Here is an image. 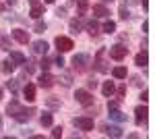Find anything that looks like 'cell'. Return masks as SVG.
<instances>
[{"label":"cell","instance_id":"1","mask_svg":"<svg viewBox=\"0 0 155 139\" xmlns=\"http://www.w3.org/2000/svg\"><path fill=\"white\" fill-rule=\"evenodd\" d=\"M87 64H89V56L87 54H77L72 56V69L77 73H85L87 71Z\"/></svg>","mask_w":155,"mask_h":139},{"label":"cell","instance_id":"2","mask_svg":"<svg viewBox=\"0 0 155 139\" xmlns=\"http://www.w3.org/2000/svg\"><path fill=\"white\" fill-rule=\"evenodd\" d=\"M54 44H56V48H58V52H68V50L74 48L72 40L71 37H64V35H58V37L54 40Z\"/></svg>","mask_w":155,"mask_h":139},{"label":"cell","instance_id":"3","mask_svg":"<svg viewBox=\"0 0 155 139\" xmlns=\"http://www.w3.org/2000/svg\"><path fill=\"white\" fill-rule=\"evenodd\" d=\"M101 133L107 135V137H116V139L124 135L122 127H118V125H101Z\"/></svg>","mask_w":155,"mask_h":139},{"label":"cell","instance_id":"4","mask_svg":"<svg viewBox=\"0 0 155 139\" xmlns=\"http://www.w3.org/2000/svg\"><path fill=\"white\" fill-rule=\"evenodd\" d=\"M104 54H106V48H101V50L95 54V60H93V64H95V69L99 71V73H107V71H110L107 62L104 60Z\"/></svg>","mask_w":155,"mask_h":139},{"label":"cell","instance_id":"5","mask_svg":"<svg viewBox=\"0 0 155 139\" xmlns=\"http://www.w3.org/2000/svg\"><path fill=\"white\" fill-rule=\"evenodd\" d=\"M72 125L77 129H81V131H91V129H93V118H89V116H79V118L72 120Z\"/></svg>","mask_w":155,"mask_h":139},{"label":"cell","instance_id":"6","mask_svg":"<svg viewBox=\"0 0 155 139\" xmlns=\"http://www.w3.org/2000/svg\"><path fill=\"white\" fill-rule=\"evenodd\" d=\"M126 54H128V48L122 44H116L110 48V58H114V60H122V58H126Z\"/></svg>","mask_w":155,"mask_h":139},{"label":"cell","instance_id":"7","mask_svg":"<svg viewBox=\"0 0 155 139\" xmlns=\"http://www.w3.org/2000/svg\"><path fill=\"white\" fill-rule=\"evenodd\" d=\"M33 114H35V108H19V112L12 116V118L19 120V123H27Z\"/></svg>","mask_w":155,"mask_h":139},{"label":"cell","instance_id":"8","mask_svg":"<svg viewBox=\"0 0 155 139\" xmlns=\"http://www.w3.org/2000/svg\"><path fill=\"white\" fill-rule=\"evenodd\" d=\"M74 98H77V102L83 106H89L93 104V96L87 92V89H77V93H74Z\"/></svg>","mask_w":155,"mask_h":139},{"label":"cell","instance_id":"9","mask_svg":"<svg viewBox=\"0 0 155 139\" xmlns=\"http://www.w3.org/2000/svg\"><path fill=\"white\" fill-rule=\"evenodd\" d=\"M54 81H56V79L50 75L48 71H44V73L39 75V87H44V89H50V87L54 85Z\"/></svg>","mask_w":155,"mask_h":139},{"label":"cell","instance_id":"10","mask_svg":"<svg viewBox=\"0 0 155 139\" xmlns=\"http://www.w3.org/2000/svg\"><path fill=\"white\" fill-rule=\"evenodd\" d=\"M12 37H15L19 44H27V42H29V33H27L25 29H15V31H12Z\"/></svg>","mask_w":155,"mask_h":139},{"label":"cell","instance_id":"11","mask_svg":"<svg viewBox=\"0 0 155 139\" xmlns=\"http://www.w3.org/2000/svg\"><path fill=\"white\" fill-rule=\"evenodd\" d=\"M23 93H25V98H27V102H33L35 100V85L33 83H27L23 87Z\"/></svg>","mask_w":155,"mask_h":139},{"label":"cell","instance_id":"12","mask_svg":"<svg viewBox=\"0 0 155 139\" xmlns=\"http://www.w3.org/2000/svg\"><path fill=\"white\" fill-rule=\"evenodd\" d=\"M8 60H11L12 64L17 67V64H25V60H27V58H25V54L17 52V50H12V52H11V58H8Z\"/></svg>","mask_w":155,"mask_h":139},{"label":"cell","instance_id":"13","mask_svg":"<svg viewBox=\"0 0 155 139\" xmlns=\"http://www.w3.org/2000/svg\"><path fill=\"white\" fill-rule=\"evenodd\" d=\"M114 92H116V85H114V81H106L104 85H101V93H104L106 98H112V96H114Z\"/></svg>","mask_w":155,"mask_h":139},{"label":"cell","instance_id":"14","mask_svg":"<svg viewBox=\"0 0 155 139\" xmlns=\"http://www.w3.org/2000/svg\"><path fill=\"white\" fill-rule=\"evenodd\" d=\"M134 114H137V123H139V125H143L145 120H147V114H149V112H147V108H145V106H139V108L134 110Z\"/></svg>","mask_w":155,"mask_h":139},{"label":"cell","instance_id":"15","mask_svg":"<svg viewBox=\"0 0 155 139\" xmlns=\"http://www.w3.org/2000/svg\"><path fill=\"white\" fill-rule=\"evenodd\" d=\"M48 44H46V42H41V40H37V42H33V52H35V54H46V52H48Z\"/></svg>","mask_w":155,"mask_h":139},{"label":"cell","instance_id":"16","mask_svg":"<svg viewBox=\"0 0 155 139\" xmlns=\"http://www.w3.org/2000/svg\"><path fill=\"white\" fill-rule=\"evenodd\" d=\"M68 27H71V31H72V33H79V31L83 29V21H81V19H71Z\"/></svg>","mask_w":155,"mask_h":139},{"label":"cell","instance_id":"17","mask_svg":"<svg viewBox=\"0 0 155 139\" xmlns=\"http://www.w3.org/2000/svg\"><path fill=\"white\" fill-rule=\"evenodd\" d=\"M110 118L116 123H122V120H126V114H122L118 108H114V110H110Z\"/></svg>","mask_w":155,"mask_h":139},{"label":"cell","instance_id":"18","mask_svg":"<svg viewBox=\"0 0 155 139\" xmlns=\"http://www.w3.org/2000/svg\"><path fill=\"white\" fill-rule=\"evenodd\" d=\"M93 15H95V17H107L110 11H107L104 4H95V6H93Z\"/></svg>","mask_w":155,"mask_h":139},{"label":"cell","instance_id":"19","mask_svg":"<svg viewBox=\"0 0 155 139\" xmlns=\"http://www.w3.org/2000/svg\"><path fill=\"white\" fill-rule=\"evenodd\" d=\"M31 17H33V19H41V17H44V4H33Z\"/></svg>","mask_w":155,"mask_h":139},{"label":"cell","instance_id":"20","mask_svg":"<svg viewBox=\"0 0 155 139\" xmlns=\"http://www.w3.org/2000/svg\"><path fill=\"white\" fill-rule=\"evenodd\" d=\"M0 71L8 75V73H12V71H15V64H12L11 60H2V62H0Z\"/></svg>","mask_w":155,"mask_h":139},{"label":"cell","instance_id":"21","mask_svg":"<svg viewBox=\"0 0 155 139\" xmlns=\"http://www.w3.org/2000/svg\"><path fill=\"white\" fill-rule=\"evenodd\" d=\"M147 60H149V56H147V52H139V54H137V58H134V62H137V64H139V67H145V64H147Z\"/></svg>","mask_w":155,"mask_h":139},{"label":"cell","instance_id":"22","mask_svg":"<svg viewBox=\"0 0 155 139\" xmlns=\"http://www.w3.org/2000/svg\"><path fill=\"white\" fill-rule=\"evenodd\" d=\"M19 108H21V104H19L17 100H12L11 104H8V108H6V112H8V116H15L17 112H19Z\"/></svg>","mask_w":155,"mask_h":139},{"label":"cell","instance_id":"23","mask_svg":"<svg viewBox=\"0 0 155 139\" xmlns=\"http://www.w3.org/2000/svg\"><path fill=\"white\" fill-rule=\"evenodd\" d=\"M60 83H62L64 87H71L72 85V75L71 73H62V75H60Z\"/></svg>","mask_w":155,"mask_h":139},{"label":"cell","instance_id":"24","mask_svg":"<svg viewBox=\"0 0 155 139\" xmlns=\"http://www.w3.org/2000/svg\"><path fill=\"white\" fill-rule=\"evenodd\" d=\"M39 123H41L44 127H52V123H54V116L50 114V112H46V114H41V118H39Z\"/></svg>","mask_w":155,"mask_h":139},{"label":"cell","instance_id":"25","mask_svg":"<svg viewBox=\"0 0 155 139\" xmlns=\"http://www.w3.org/2000/svg\"><path fill=\"white\" fill-rule=\"evenodd\" d=\"M112 75H114L116 79H126V69H124V67H116V69L112 71Z\"/></svg>","mask_w":155,"mask_h":139},{"label":"cell","instance_id":"26","mask_svg":"<svg viewBox=\"0 0 155 139\" xmlns=\"http://www.w3.org/2000/svg\"><path fill=\"white\" fill-rule=\"evenodd\" d=\"M0 50H11V40L0 33Z\"/></svg>","mask_w":155,"mask_h":139},{"label":"cell","instance_id":"27","mask_svg":"<svg viewBox=\"0 0 155 139\" xmlns=\"http://www.w3.org/2000/svg\"><path fill=\"white\" fill-rule=\"evenodd\" d=\"M104 31H106V33H114V31H116V23H114V21H106V23H104Z\"/></svg>","mask_w":155,"mask_h":139},{"label":"cell","instance_id":"28","mask_svg":"<svg viewBox=\"0 0 155 139\" xmlns=\"http://www.w3.org/2000/svg\"><path fill=\"white\" fill-rule=\"evenodd\" d=\"M87 29H89V33H91V35H97V29H99L97 21H89V23H87Z\"/></svg>","mask_w":155,"mask_h":139},{"label":"cell","instance_id":"29","mask_svg":"<svg viewBox=\"0 0 155 139\" xmlns=\"http://www.w3.org/2000/svg\"><path fill=\"white\" fill-rule=\"evenodd\" d=\"M46 104H48L50 108H60V100L52 96V98H48V100H46Z\"/></svg>","mask_w":155,"mask_h":139},{"label":"cell","instance_id":"30","mask_svg":"<svg viewBox=\"0 0 155 139\" xmlns=\"http://www.w3.org/2000/svg\"><path fill=\"white\" fill-rule=\"evenodd\" d=\"M6 87L15 93V92H17V87H19V79H11V81H6Z\"/></svg>","mask_w":155,"mask_h":139},{"label":"cell","instance_id":"31","mask_svg":"<svg viewBox=\"0 0 155 139\" xmlns=\"http://www.w3.org/2000/svg\"><path fill=\"white\" fill-rule=\"evenodd\" d=\"M87 6H89V0H79V15H85Z\"/></svg>","mask_w":155,"mask_h":139},{"label":"cell","instance_id":"32","mask_svg":"<svg viewBox=\"0 0 155 139\" xmlns=\"http://www.w3.org/2000/svg\"><path fill=\"white\" fill-rule=\"evenodd\" d=\"M35 31H37V33H41V31H46V23L37 19V23H35Z\"/></svg>","mask_w":155,"mask_h":139},{"label":"cell","instance_id":"33","mask_svg":"<svg viewBox=\"0 0 155 139\" xmlns=\"http://www.w3.org/2000/svg\"><path fill=\"white\" fill-rule=\"evenodd\" d=\"M39 67H41V69H44V71H48L50 67H52V60H50V58H44V60H41V64H39Z\"/></svg>","mask_w":155,"mask_h":139},{"label":"cell","instance_id":"34","mask_svg":"<svg viewBox=\"0 0 155 139\" xmlns=\"http://www.w3.org/2000/svg\"><path fill=\"white\" fill-rule=\"evenodd\" d=\"M116 92H118V98H120V100H122V98L126 96V85H120V87H118V89H116Z\"/></svg>","mask_w":155,"mask_h":139},{"label":"cell","instance_id":"35","mask_svg":"<svg viewBox=\"0 0 155 139\" xmlns=\"http://www.w3.org/2000/svg\"><path fill=\"white\" fill-rule=\"evenodd\" d=\"M120 106V100H112V102H107V108L110 110H114V108H118Z\"/></svg>","mask_w":155,"mask_h":139},{"label":"cell","instance_id":"36","mask_svg":"<svg viewBox=\"0 0 155 139\" xmlns=\"http://www.w3.org/2000/svg\"><path fill=\"white\" fill-rule=\"evenodd\" d=\"M52 137H62V127H54V131H52Z\"/></svg>","mask_w":155,"mask_h":139},{"label":"cell","instance_id":"37","mask_svg":"<svg viewBox=\"0 0 155 139\" xmlns=\"http://www.w3.org/2000/svg\"><path fill=\"white\" fill-rule=\"evenodd\" d=\"M128 17H130V15H128V11L122 6V9H120V19H128Z\"/></svg>","mask_w":155,"mask_h":139},{"label":"cell","instance_id":"38","mask_svg":"<svg viewBox=\"0 0 155 139\" xmlns=\"http://www.w3.org/2000/svg\"><path fill=\"white\" fill-rule=\"evenodd\" d=\"M132 85L141 87V85H143V81H141V77H132Z\"/></svg>","mask_w":155,"mask_h":139},{"label":"cell","instance_id":"39","mask_svg":"<svg viewBox=\"0 0 155 139\" xmlns=\"http://www.w3.org/2000/svg\"><path fill=\"white\" fill-rule=\"evenodd\" d=\"M54 62H56V67H60V69L64 67V58H62V56H58L56 60H54Z\"/></svg>","mask_w":155,"mask_h":139},{"label":"cell","instance_id":"40","mask_svg":"<svg viewBox=\"0 0 155 139\" xmlns=\"http://www.w3.org/2000/svg\"><path fill=\"white\" fill-rule=\"evenodd\" d=\"M87 85H89V89H95V87H97V81H95V79H91V81H87Z\"/></svg>","mask_w":155,"mask_h":139},{"label":"cell","instance_id":"41","mask_svg":"<svg viewBox=\"0 0 155 139\" xmlns=\"http://www.w3.org/2000/svg\"><path fill=\"white\" fill-rule=\"evenodd\" d=\"M141 100H143V102H149V93L143 92V93H141Z\"/></svg>","mask_w":155,"mask_h":139},{"label":"cell","instance_id":"42","mask_svg":"<svg viewBox=\"0 0 155 139\" xmlns=\"http://www.w3.org/2000/svg\"><path fill=\"white\" fill-rule=\"evenodd\" d=\"M64 12H66V9H58V11H56V15H58V17H64Z\"/></svg>","mask_w":155,"mask_h":139},{"label":"cell","instance_id":"43","mask_svg":"<svg viewBox=\"0 0 155 139\" xmlns=\"http://www.w3.org/2000/svg\"><path fill=\"white\" fill-rule=\"evenodd\" d=\"M141 4H143V9L147 11V6H149V2H147V0H141Z\"/></svg>","mask_w":155,"mask_h":139},{"label":"cell","instance_id":"44","mask_svg":"<svg viewBox=\"0 0 155 139\" xmlns=\"http://www.w3.org/2000/svg\"><path fill=\"white\" fill-rule=\"evenodd\" d=\"M4 9H6V6H4V4H0V12H2V11H4Z\"/></svg>","mask_w":155,"mask_h":139},{"label":"cell","instance_id":"45","mask_svg":"<svg viewBox=\"0 0 155 139\" xmlns=\"http://www.w3.org/2000/svg\"><path fill=\"white\" fill-rule=\"evenodd\" d=\"M6 2H8V4H15V2H17V0H6Z\"/></svg>","mask_w":155,"mask_h":139},{"label":"cell","instance_id":"46","mask_svg":"<svg viewBox=\"0 0 155 139\" xmlns=\"http://www.w3.org/2000/svg\"><path fill=\"white\" fill-rule=\"evenodd\" d=\"M44 2H46V4H52V2H54V0H44Z\"/></svg>","mask_w":155,"mask_h":139},{"label":"cell","instance_id":"47","mask_svg":"<svg viewBox=\"0 0 155 139\" xmlns=\"http://www.w3.org/2000/svg\"><path fill=\"white\" fill-rule=\"evenodd\" d=\"M2 96H4V93H2V87H0V100H2Z\"/></svg>","mask_w":155,"mask_h":139},{"label":"cell","instance_id":"48","mask_svg":"<svg viewBox=\"0 0 155 139\" xmlns=\"http://www.w3.org/2000/svg\"><path fill=\"white\" fill-rule=\"evenodd\" d=\"M29 2H31V4H37V0H29Z\"/></svg>","mask_w":155,"mask_h":139},{"label":"cell","instance_id":"49","mask_svg":"<svg viewBox=\"0 0 155 139\" xmlns=\"http://www.w3.org/2000/svg\"><path fill=\"white\" fill-rule=\"evenodd\" d=\"M104 2H114V0H104Z\"/></svg>","mask_w":155,"mask_h":139}]
</instances>
